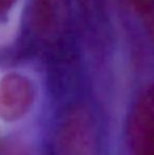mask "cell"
I'll return each mask as SVG.
<instances>
[{
	"instance_id": "6da1fadb",
	"label": "cell",
	"mask_w": 154,
	"mask_h": 155,
	"mask_svg": "<svg viewBox=\"0 0 154 155\" xmlns=\"http://www.w3.org/2000/svg\"><path fill=\"white\" fill-rule=\"evenodd\" d=\"M36 86L28 75L10 72L0 78V119L13 124L23 119L33 109Z\"/></svg>"
},
{
	"instance_id": "7a4b0ae2",
	"label": "cell",
	"mask_w": 154,
	"mask_h": 155,
	"mask_svg": "<svg viewBox=\"0 0 154 155\" xmlns=\"http://www.w3.org/2000/svg\"><path fill=\"white\" fill-rule=\"evenodd\" d=\"M95 133L86 109L72 110L62 120L57 137V155H94Z\"/></svg>"
},
{
	"instance_id": "3957f363",
	"label": "cell",
	"mask_w": 154,
	"mask_h": 155,
	"mask_svg": "<svg viewBox=\"0 0 154 155\" xmlns=\"http://www.w3.org/2000/svg\"><path fill=\"white\" fill-rule=\"evenodd\" d=\"M133 155H154V82L139 94L129 124Z\"/></svg>"
},
{
	"instance_id": "277c9868",
	"label": "cell",
	"mask_w": 154,
	"mask_h": 155,
	"mask_svg": "<svg viewBox=\"0 0 154 155\" xmlns=\"http://www.w3.org/2000/svg\"><path fill=\"white\" fill-rule=\"evenodd\" d=\"M66 18V0H31V21L34 30L43 37L60 32Z\"/></svg>"
},
{
	"instance_id": "5b68a950",
	"label": "cell",
	"mask_w": 154,
	"mask_h": 155,
	"mask_svg": "<svg viewBox=\"0 0 154 155\" xmlns=\"http://www.w3.org/2000/svg\"><path fill=\"white\" fill-rule=\"evenodd\" d=\"M154 43V0H121Z\"/></svg>"
},
{
	"instance_id": "8992f818",
	"label": "cell",
	"mask_w": 154,
	"mask_h": 155,
	"mask_svg": "<svg viewBox=\"0 0 154 155\" xmlns=\"http://www.w3.org/2000/svg\"><path fill=\"white\" fill-rule=\"evenodd\" d=\"M17 1L18 0H0V16L10 12L16 5Z\"/></svg>"
}]
</instances>
